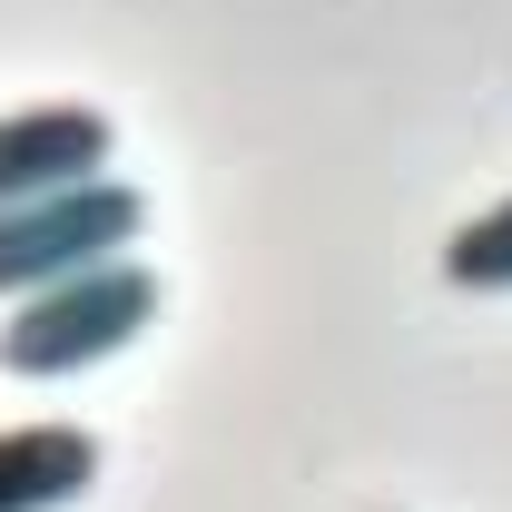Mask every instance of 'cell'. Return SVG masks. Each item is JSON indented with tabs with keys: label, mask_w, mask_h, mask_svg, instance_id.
Returning a JSON list of instances; mask_svg holds the SVG:
<instances>
[{
	"label": "cell",
	"mask_w": 512,
	"mask_h": 512,
	"mask_svg": "<svg viewBox=\"0 0 512 512\" xmlns=\"http://www.w3.org/2000/svg\"><path fill=\"white\" fill-rule=\"evenodd\" d=\"M158 325V266L148 256H109V266H79L60 286L20 296L0 316V365L10 375H89L99 355H119Z\"/></svg>",
	"instance_id": "cell-1"
},
{
	"label": "cell",
	"mask_w": 512,
	"mask_h": 512,
	"mask_svg": "<svg viewBox=\"0 0 512 512\" xmlns=\"http://www.w3.org/2000/svg\"><path fill=\"white\" fill-rule=\"evenodd\" d=\"M138 227H148V197L128 188V178H89V188L0 207V306L60 286V276H79V266L128 256V247H138Z\"/></svg>",
	"instance_id": "cell-2"
},
{
	"label": "cell",
	"mask_w": 512,
	"mask_h": 512,
	"mask_svg": "<svg viewBox=\"0 0 512 512\" xmlns=\"http://www.w3.org/2000/svg\"><path fill=\"white\" fill-rule=\"evenodd\" d=\"M109 148L119 128L79 99H50V109H10L0 119V207H30V197H60L109 178Z\"/></svg>",
	"instance_id": "cell-3"
},
{
	"label": "cell",
	"mask_w": 512,
	"mask_h": 512,
	"mask_svg": "<svg viewBox=\"0 0 512 512\" xmlns=\"http://www.w3.org/2000/svg\"><path fill=\"white\" fill-rule=\"evenodd\" d=\"M444 286H463V296H503L512 286V197H493L483 217H463L444 237Z\"/></svg>",
	"instance_id": "cell-5"
},
{
	"label": "cell",
	"mask_w": 512,
	"mask_h": 512,
	"mask_svg": "<svg viewBox=\"0 0 512 512\" xmlns=\"http://www.w3.org/2000/svg\"><path fill=\"white\" fill-rule=\"evenodd\" d=\"M99 483L89 424H10L0 434V512H60Z\"/></svg>",
	"instance_id": "cell-4"
}]
</instances>
